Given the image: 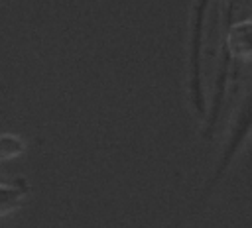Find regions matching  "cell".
I'll return each mask as SVG.
<instances>
[{"instance_id":"3957f363","label":"cell","mask_w":252,"mask_h":228,"mask_svg":"<svg viewBox=\"0 0 252 228\" xmlns=\"http://www.w3.org/2000/svg\"><path fill=\"white\" fill-rule=\"evenodd\" d=\"M26 140L14 132H2L0 134V163L14 161L26 153Z\"/></svg>"},{"instance_id":"6da1fadb","label":"cell","mask_w":252,"mask_h":228,"mask_svg":"<svg viewBox=\"0 0 252 228\" xmlns=\"http://www.w3.org/2000/svg\"><path fill=\"white\" fill-rule=\"evenodd\" d=\"M224 55L228 61L238 59L246 63L252 59V20H240L228 26Z\"/></svg>"},{"instance_id":"277c9868","label":"cell","mask_w":252,"mask_h":228,"mask_svg":"<svg viewBox=\"0 0 252 228\" xmlns=\"http://www.w3.org/2000/svg\"><path fill=\"white\" fill-rule=\"evenodd\" d=\"M0 179H4V177H2V175H0Z\"/></svg>"},{"instance_id":"7a4b0ae2","label":"cell","mask_w":252,"mask_h":228,"mask_svg":"<svg viewBox=\"0 0 252 228\" xmlns=\"http://www.w3.org/2000/svg\"><path fill=\"white\" fill-rule=\"evenodd\" d=\"M30 195V183L24 177L0 179V216L18 210Z\"/></svg>"}]
</instances>
